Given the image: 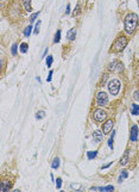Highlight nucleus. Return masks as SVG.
I'll list each match as a JSON object with an SVG mask.
<instances>
[{"label":"nucleus","instance_id":"5701e85b","mask_svg":"<svg viewBox=\"0 0 139 192\" xmlns=\"http://www.w3.org/2000/svg\"><path fill=\"white\" fill-rule=\"evenodd\" d=\"M53 61H54L53 56H48V57H47V66H48V67H51V65H53Z\"/></svg>","mask_w":139,"mask_h":192},{"label":"nucleus","instance_id":"aec40b11","mask_svg":"<svg viewBox=\"0 0 139 192\" xmlns=\"http://www.w3.org/2000/svg\"><path fill=\"white\" fill-rule=\"evenodd\" d=\"M28 48H29V46L26 44V43H22V44H20V51H22V53H26Z\"/></svg>","mask_w":139,"mask_h":192},{"label":"nucleus","instance_id":"bb28decb","mask_svg":"<svg viewBox=\"0 0 139 192\" xmlns=\"http://www.w3.org/2000/svg\"><path fill=\"white\" fill-rule=\"evenodd\" d=\"M38 14H39V12H36V13H33L32 16H31V18H30V22H34L36 20V18L38 17Z\"/></svg>","mask_w":139,"mask_h":192},{"label":"nucleus","instance_id":"0eeeda50","mask_svg":"<svg viewBox=\"0 0 139 192\" xmlns=\"http://www.w3.org/2000/svg\"><path fill=\"white\" fill-rule=\"evenodd\" d=\"M112 129H113V121H112V119L106 121L105 123H103V125H102V131H103V134H108Z\"/></svg>","mask_w":139,"mask_h":192},{"label":"nucleus","instance_id":"c756f323","mask_svg":"<svg viewBox=\"0 0 139 192\" xmlns=\"http://www.w3.org/2000/svg\"><path fill=\"white\" fill-rule=\"evenodd\" d=\"M133 98H134V100H139V91H136V92H134Z\"/></svg>","mask_w":139,"mask_h":192},{"label":"nucleus","instance_id":"6ab92c4d","mask_svg":"<svg viewBox=\"0 0 139 192\" xmlns=\"http://www.w3.org/2000/svg\"><path fill=\"white\" fill-rule=\"evenodd\" d=\"M127 177H128L127 171H123V172H121V174H120V177H119V181L121 182V181H123V179H125V178H127Z\"/></svg>","mask_w":139,"mask_h":192},{"label":"nucleus","instance_id":"f03ea898","mask_svg":"<svg viewBox=\"0 0 139 192\" xmlns=\"http://www.w3.org/2000/svg\"><path fill=\"white\" fill-rule=\"evenodd\" d=\"M127 46V38L125 36H120L115 39V42L112 44V50L119 53V51H123Z\"/></svg>","mask_w":139,"mask_h":192},{"label":"nucleus","instance_id":"2eb2a0df","mask_svg":"<svg viewBox=\"0 0 139 192\" xmlns=\"http://www.w3.org/2000/svg\"><path fill=\"white\" fill-rule=\"evenodd\" d=\"M96 154H98L96 150H94V152H88V153H87V158H88L89 160H92V159H94V158H96Z\"/></svg>","mask_w":139,"mask_h":192},{"label":"nucleus","instance_id":"473e14b6","mask_svg":"<svg viewBox=\"0 0 139 192\" xmlns=\"http://www.w3.org/2000/svg\"><path fill=\"white\" fill-rule=\"evenodd\" d=\"M47 53H48V48L45 49V51H44V54H43V56H42V57H45V56H47Z\"/></svg>","mask_w":139,"mask_h":192},{"label":"nucleus","instance_id":"a878e982","mask_svg":"<svg viewBox=\"0 0 139 192\" xmlns=\"http://www.w3.org/2000/svg\"><path fill=\"white\" fill-rule=\"evenodd\" d=\"M39 27H40V20H38V22H37L36 28H34V30H33V31H34V33H36V35L39 32Z\"/></svg>","mask_w":139,"mask_h":192},{"label":"nucleus","instance_id":"9b49d317","mask_svg":"<svg viewBox=\"0 0 139 192\" xmlns=\"http://www.w3.org/2000/svg\"><path fill=\"white\" fill-rule=\"evenodd\" d=\"M75 36H76V30L75 29H70L67 33V38L70 39V41H74L75 39Z\"/></svg>","mask_w":139,"mask_h":192},{"label":"nucleus","instance_id":"7c9ffc66","mask_svg":"<svg viewBox=\"0 0 139 192\" xmlns=\"http://www.w3.org/2000/svg\"><path fill=\"white\" fill-rule=\"evenodd\" d=\"M51 76H53V71H50V73H49V76H48V81H51Z\"/></svg>","mask_w":139,"mask_h":192},{"label":"nucleus","instance_id":"f8f14e48","mask_svg":"<svg viewBox=\"0 0 139 192\" xmlns=\"http://www.w3.org/2000/svg\"><path fill=\"white\" fill-rule=\"evenodd\" d=\"M131 112H132V115H134V116L139 115V105H138V104H132Z\"/></svg>","mask_w":139,"mask_h":192},{"label":"nucleus","instance_id":"f3484780","mask_svg":"<svg viewBox=\"0 0 139 192\" xmlns=\"http://www.w3.org/2000/svg\"><path fill=\"white\" fill-rule=\"evenodd\" d=\"M98 190H100V191H114V186L108 185V186H105V187H98Z\"/></svg>","mask_w":139,"mask_h":192},{"label":"nucleus","instance_id":"412c9836","mask_svg":"<svg viewBox=\"0 0 139 192\" xmlns=\"http://www.w3.org/2000/svg\"><path fill=\"white\" fill-rule=\"evenodd\" d=\"M59 39H61V30H58V31L56 32L55 38H54V42H55V43H58V42H59Z\"/></svg>","mask_w":139,"mask_h":192},{"label":"nucleus","instance_id":"cd10ccee","mask_svg":"<svg viewBox=\"0 0 139 192\" xmlns=\"http://www.w3.org/2000/svg\"><path fill=\"white\" fill-rule=\"evenodd\" d=\"M80 4H77V6H76V11H74V16H77V14H80V12H81V10H80Z\"/></svg>","mask_w":139,"mask_h":192},{"label":"nucleus","instance_id":"20e7f679","mask_svg":"<svg viewBox=\"0 0 139 192\" xmlns=\"http://www.w3.org/2000/svg\"><path fill=\"white\" fill-rule=\"evenodd\" d=\"M108 104V95L105 92H99L96 95V105L98 106H105Z\"/></svg>","mask_w":139,"mask_h":192},{"label":"nucleus","instance_id":"2f4dec72","mask_svg":"<svg viewBox=\"0 0 139 192\" xmlns=\"http://www.w3.org/2000/svg\"><path fill=\"white\" fill-rule=\"evenodd\" d=\"M69 12H70V5H68V6H67V11H65V13L68 14Z\"/></svg>","mask_w":139,"mask_h":192},{"label":"nucleus","instance_id":"393cba45","mask_svg":"<svg viewBox=\"0 0 139 192\" xmlns=\"http://www.w3.org/2000/svg\"><path fill=\"white\" fill-rule=\"evenodd\" d=\"M61 186H62V179L57 178V179H56V187H57V189H61Z\"/></svg>","mask_w":139,"mask_h":192},{"label":"nucleus","instance_id":"423d86ee","mask_svg":"<svg viewBox=\"0 0 139 192\" xmlns=\"http://www.w3.org/2000/svg\"><path fill=\"white\" fill-rule=\"evenodd\" d=\"M106 117H107L106 111H103L101 109H96V110L93 112V118L96 121V122H103V121L106 119Z\"/></svg>","mask_w":139,"mask_h":192},{"label":"nucleus","instance_id":"f257e3e1","mask_svg":"<svg viewBox=\"0 0 139 192\" xmlns=\"http://www.w3.org/2000/svg\"><path fill=\"white\" fill-rule=\"evenodd\" d=\"M138 22H139V18L136 13H128L125 17V20H124L125 31L127 33H132L138 27Z\"/></svg>","mask_w":139,"mask_h":192},{"label":"nucleus","instance_id":"6e6552de","mask_svg":"<svg viewBox=\"0 0 139 192\" xmlns=\"http://www.w3.org/2000/svg\"><path fill=\"white\" fill-rule=\"evenodd\" d=\"M103 135H105V134H102L101 131H99V130H96V131H94V133H93V138H94V142L100 143V142L102 141V138H103Z\"/></svg>","mask_w":139,"mask_h":192},{"label":"nucleus","instance_id":"b1692460","mask_svg":"<svg viewBox=\"0 0 139 192\" xmlns=\"http://www.w3.org/2000/svg\"><path fill=\"white\" fill-rule=\"evenodd\" d=\"M45 116V112L44 111H39V112H37V119H42L43 117H44Z\"/></svg>","mask_w":139,"mask_h":192},{"label":"nucleus","instance_id":"c85d7f7f","mask_svg":"<svg viewBox=\"0 0 139 192\" xmlns=\"http://www.w3.org/2000/svg\"><path fill=\"white\" fill-rule=\"evenodd\" d=\"M11 53H12V55H16V54H17V44H13V46H12Z\"/></svg>","mask_w":139,"mask_h":192},{"label":"nucleus","instance_id":"1a4fd4ad","mask_svg":"<svg viewBox=\"0 0 139 192\" xmlns=\"http://www.w3.org/2000/svg\"><path fill=\"white\" fill-rule=\"evenodd\" d=\"M130 138H131V141H137L138 140V127L136 124L132 125L131 128V136H130Z\"/></svg>","mask_w":139,"mask_h":192},{"label":"nucleus","instance_id":"dca6fc26","mask_svg":"<svg viewBox=\"0 0 139 192\" xmlns=\"http://www.w3.org/2000/svg\"><path fill=\"white\" fill-rule=\"evenodd\" d=\"M58 166H59V159L55 158L54 161H53V163H51V167H53L54 170H56V168H58Z\"/></svg>","mask_w":139,"mask_h":192},{"label":"nucleus","instance_id":"39448f33","mask_svg":"<svg viewBox=\"0 0 139 192\" xmlns=\"http://www.w3.org/2000/svg\"><path fill=\"white\" fill-rule=\"evenodd\" d=\"M109 68V71L111 72H117V73H120V72H123L124 71V65L120 62V61H113V62L109 63L108 66Z\"/></svg>","mask_w":139,"mask_h":192},{"label":"nucleus","instance_id":"4be33fe9","mask_svg":"<svg viewBox=\"0 0 139 192\" xmlns=\"http://www.w3.org/2000/svg\"><path fill=\"white\" fill-rule=\"evenodd\" d=\"M31 29H32V27H31V25H29V27L24 30V35H25V36H28V37L30 36V35H31Z\"/></svg>","mask_w":139,"mask_h":192},{"label":"nucleus","instance_id":"ddd939ff","mask_svg":"<svg viewBox=\"0 0 139 192\" xmlns=\"http://www.w3.org/2000/svg\"><path fill=\"white\" fill-rule=\"evenodd\" d=\"M23 4H24L25 10H26L28 12H30V11L32 10V7H31V0H23Z\"/></svg>","mask_w":139,"mask_h":192},{"label":"nucleus","instance_id":"7ed1b4c3","mask_svg":"<svg viewBox=\"0 0 139 192\" xmlns=\"http://www.w3.org/2000/svg\"><path fill=\"white\" fill-rule=\"evenodd\" d=\"M108 90L112 95H117L120 91V81L117 79H113L108 82Z\"/></svg>","mask_w":139,"mask_h":192},{"label":"nucleus","instance_id":"4468645a","mask_svg":"<svg viewBox=\"0 0 139 192\" xmlns=\"http://www.w3.org/2000/svg\"><path fill=\"white\" fill-rule=\"evenodd\" d=\"M127 162H128V150L125 152L124 158H121V160H120V165H121V166H125Z\"/></svg>","mask_w":139,"mask_h":192},{"label":"nucleus","instance_id":"9d476101","mask_svg":"<svg viewBox=\"0 0 139 192\" xmlns=\"http://www.w3.org/2000/svg\"><path fill=\"white\" fill-rule=\"evenodd\" d=\"M10 187H11V184H10L8 181H6V180L1 181V184H0V190H1L3 192H4V191H7Z\"/></svg>","mask_w":139,"mask_h":192},{"label":"nucleus","instance_id":"a211bd4d","mask_svg":"<svg viewBox=\"0 0 139 192\" xmlns=\"http://www.w3.org/2000/svg\"><path fill=\"white\" fill-rule=\"evenodd\" d=\"M114 135H115V131H114V130H113L112 136H111V138L108 140V147L111 148V149H113V138H114Z\"/></svg>","mask_w":139,"mask_h":192}]
</instances>
